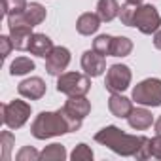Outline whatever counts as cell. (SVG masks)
<instances>
[{"label":"cell","mask_w":161,"mask_h":161,"mask_svg":"<svg viewBox=\"0 0 161 161\" xmlns=\"http://www.w3.org/2000/svg\"><path fill=\"white\" fill-rule=\"evenodd\" d=\"M95 140L106 148H110L112 152L119 153V155H135L140 146L148 140V136H136V135H127L123 133L119 127L116 125H108L104 129H101L95 135Z\"/></svg>","instance_id":"1"},{"label":"cell","mask_w":161,"mask_h":161,"mask_svg":"<svg viewBox=\"0 0 161 161\" xmlns=\"http://www.w3.org/2000/svg\"><path fill=\"white\" fill-rule=\"evenodd\" d=\"M31 133L38 140H46L51 136H59L64 133H70V127L63 116L61 110L57 112H40L36 119L31 125Z\"/></svg>","instance_id":"2"},{"label":"cell","mask_w":161,"mask_h":161,"mask_svg":"<svg viewBox=\"0 0 161 161\" xmlns=\"http://www.w3.org/2000/svg\"><path fill=\"white\" fill-rule=\"evenodd\" d=\"M68 127H70V133L78 131L82 127V121L84 118L91 112V103L86 99V95H78V97H68V101L64 103V106L61 108Z\"/></svg>","instance_id":"3"},{"label":"cell","mask_w":161,"mask_h":161,"mask_svg":"<svg viewBox=\"0 0 161 161\" xmlns=\"http://www.w3.org/2000/svg\"><path fill=\"white\" fill-rule=\"evenodd\" d=\"M91 89V80L87 74L80 72H63L57 80V91L66 97H78V95H87Z\"/></svg>","instance_id":"4"},{"label":"cell","mask_w":161,"mask_h":161,"mask_svg":"<svg viewBox=\"0 0 161 161\" xmlns=\"http://www.w3.org/2000/svg\"><path fill=\"white\" fill-rule=\"evenodd\" d=\"M133 101L142 106H161V80L159 78H148L133 89Z\"/></svg>","instance_id":"5"},{"label":"cell","mask_w":161,"mask_h":161,"mask_svg":"<svg viewBox=\"0 0 161 161\" xmlns=\"http://www.w3.org/2000/svg\"><path fill=\"white\" fill-rule=\"evenodd\" d=\"M31 118V104L25 101H12L2 104V121L8 129H21Z\"/></svg>","instance_id":"6"},{"label":"cell","mask_w":161,"mask_h":161,"mask_svg":"<svg viewBox=\"0 0 161 161\" xmlns=\"http://www.w3.org/2000/svg\"><path fill=\"white\" fill-rule=\"evenodd\" d=\"M133 27L138 29L142 34H152V32H157L159 27H161V15L159 12L155 10V6L152 4H138L136 12H135V17H133Z\"/></svg>","instance_id":"7"},{"label":"cell","mask_w":161,"mask_h":161,"mask_svg":"<svg viewBox=\"0 0 161 161\" xmlns=\"http://www.w3.org/2000/svg\"><path fill=\"white\" fill-rule=\"evenodd\" d=\"M131 68L127 64H112L106 72V80H104V87L110 93H121L129 87L131 84Z\"/></svg>","instance_id":"8"},{"label":"cell","mask_w":161,"mask_h":161,"mask_svg":"<svg viewBox=\"0 0 161 161\" xmlns=\"http://www.w3.org/2000/svg\"><path fill=\"white\" fill-rule=\"evenodd\" d=\"M46 15H47V12H46V8H44L42 4L31 2V4L25 8V12L8 15V27H12V25H29V27H36V25H40V23L46 19Z\"/></svg>","instance_id":"9"},{"label":"cell","mask_w":161,"mask_h":161,"mask_svg":"<svg viewBox=\"0 0 161 161\" xmlns=\"http://www.w3.org/2000/svg\"><path fill=\"white\" fill-rule=\"evenodd\" d=\"M68 64H70V51L63 46L53 47L46 57V70L49 76H61Z\"/></svg>","instance_id":"10"},{"label":"cell","mask_w":161,"mask_h":161,"mask_svg":"<svg viewBox=\"0 0 161 161\" xmlns=\"http://www.w3.org/2000/svg\"><path fill=\"white\" fill-rule=\"evenodd\" d=\"M82 68L89 78H97L106 70V61L104 55L97 53L95 49H89L82 55Z\"/></svg>","instance_id":"11"},{"label":"cell","mask_w":161,"mask_h":161,"mask_svg":"<svg viewBox=\"0 0 161 161\" xmlns=\"http://www.w3.org/2000/svg\"><path fill=\"white\" fill-rule=\"evenodd\" d=\"M17 91L21 97L31 99V101H38L46 95V82L42 78L34 76V78H27L17 86Z\"/></svg>","instance_id":"12"},{"label":"cell","mask_w":161,"mask_h":161,"mask_svg":"<svg viewBox=\"0 0 161 161\" xmlns=\"http://www.w3.org/2000/svg\"><path fill=\"white\" fill-rule=\"evenodd\" d=\"M10 38L14 42V47L19 51L29 49L32 40V27L29 25H12L10 27Z\"/></svg>","instance_id":"13"},{"label":"cell","mask_w":161,"mask_h":161,"mask_svg":"<svg viewBox=\"0 0 161 161\" xmlns=\"http://www.w3.org/2000/svg\"><path fill=\"white\" fill-rule=\"evenodd\" d=\"M108 110L116 118H127L133 110V103H131V99L123 97L121 93H112L108 99Z\"/></svg>","instance_id":"14"},{"label":"cell","mask_w":161,"mask_h":161,"mask_svg":"<svg viewBox=\"0 0 161 161\" xmlns=\"http://www.w3.org/2000/svg\"><path fill=\"white\" fill-rule=\"evenodd\" d=\"M99 27H101V17H99V14H91V12L82 14L78 17V21H76V31L82 36L95 34L99 31Z\"/></svg>","instance_id":"15"},{"label":"cell","mask_w":161,"mask_h":161,"mask_svg":"<svg viewBox=\"0 0 161 161\" xmlns=\"http://www.w3.org/2000/svg\"><path fill=\"white\" fill-rule=\"evenodd\" d=\"M127 121H129V125H131L133 129H136V131H144V129L152 127V123H153V116H152V112H148L146 108H133L131 114L127 116Z\"/></svg>","instance_id":"16"},{"label":"cell","mask_w":161,"mask_h":161,"mask_svg":"<svg viewBox=\"0 0 161 161\" xmlns=\"http://www.w3.org/2000/svg\"><path fill=\"white\" fill-rule=\"evenodd\" d=\"M53 47H55V46H53V42H51L49 36H46V34H42V32H36V34H32L29 51H31L32 55H36V57H47Z\"/></svg>","instance_id":"17"},{"label":"cell","mask_w":161,"mask_h":161,"mask_svg":"<svg viewBox=\"0 0 161 161\" xmlns=\"http://www.w3.org/2000/svg\"><path fill=\"white\" fill-rule=\"evenodd\" d=\"M97 14L101 17V21L110 23L119 15V4L118 0H99L97 2Z\"/></svg>","instance_id":"18"},{"label":"cell","mask_w":161,"mask_h":161,"mask_svg":"<svg viewBox=\"0 0 161 161\" xmlns=\"http://www.w3.org/2000/svg\"><path fill=\"white\" fill-rule=\"evenodd\" d=\"M66 157V150L63 144H49L40 152L42 161H63Z\"/></svg>","instance_id":"19"},{"label":"cell","mask_w":161,"mask_h":161,"mask_svg":"<svg viewBox=\"0 0 161 161\" xmlns=\"http://www.w3.org/2000/svg\"><path fill=\"white\" fill-rule=\"evenodd\" d=\"M133 51V42L127 36H116L112 42V55L114 57H127Z\"/></svg>","instance_id":"20"},{"label":"cell","mask_w":161,"mask_h":161,"mask_svg":"<svg viewBox=\"0 0 161 161\" xmlns=\"http://www.w3.org/2000/svg\"><path fill=\"white\" fill-rule=\"evenodd\" d=\"M31 70H34V63L29 57H17L10 64V74L12 76H23V74H29Z\"/></svg>","instance_id":"21"},{"label":"cell","mask_w":161,"mask_h":161,"mask_svg":"<svg viewBox=\"0 0 161 161\" xmlns=\"http://www.w3.org/2000/svg\"><path fill=\"white\" fill-rule=\"evenodd\" d=\"M112 42H114V36H108V34H101L93 40V49L101 55H112Z\"/></svg>","instance_id":"22"},{"label":"cell","mask_w":161,"mask_h":161,"mask_svg":"<svg viewBox=\"0 0 161 161\" xmlns=\"http://www.w3.org/2000/svg\"><path fill=\"white\" fill-rule=\"evenodd\" d=\"M27 0H2V8H4V15H14V14H21L27 8Z\"/></svg>","instance_id":"23"},{"label":"cell","mask_w":161,"mask_h":161,"mask_svg":"<svg viewBox=\"0 0 161 161\" xmlns=\"http://www.w3.org/2000/svg\"><path fill=\"white\" fill-rule=\"evenodd\" d=\"M15 144V138L10 131H4L2 135H0V146H2V159L8 161L10 155H12V148Z\"/></svg>","instance_id":"24"},{"label":"cell","mask_w":161,"mask_h":161,"mask_svg":"<svg viewBox=\"0 0 161 161\" xmlns=\"http://www.w3.org/2000/svg\"><path fill=\"white\" fill-rule=\"evenodd\" d=\"M136 8H138V4H133V2H125V4L119 8V19H121L123 25L133 27V17H135Z\"/></svg>","instance_id":"25"},{"label":"cell","mask_w":161,"mask_h":161,"mask_svg":"<svg viewBox=\"0 0 161 161\" xmlns=\"http://www.w3.org/2000/svg\"><path fill=\"white\" fill-rule=\"evenodd\" d=\"M70 157L74 159V161H89V159H93V150L87 146V144H78L76 148H74V152L70 153Z\"/></svg>","instance_id":"26"},{"label":"cell","mask_w":161,"mask_h":161,"mask_svg":"<svg viewBox=\"0 0 161 161\" xmlns=\"http://www.w3.org/2000/svg\"><path fill=\"white\" fill-rule=\"evenodd\" d=\"M15 159L17 161H36V159H40V152H36L32 146H23L19 150V153L15 155Z\"/></svg>","instance_id":"27"},{"label":"cell","mask_w":161,"mask_h":161,"mask_svg":"<svg viewBox=\"0 0 161 161\" xmlns=\"http://www.w3.org/2000/svg\"><path fill=\"white\" fill-rule=\"evenodd\" d=\"M12 47H14V42L10 36H0V55H2V59H6L10 55Z\"/></svg>","instance_id":"28"},{"label":"cell","mask_w":161,"mask_h":161,"mask_svg":"<svg viewBox=\"0 0 161 161\" xmlns=\"http://www.w3.org/2000/svg\"><path fill=\"white\" fill-rule=\"evenodd\" d=\"M150 148H152V157L161 159V135H155L150 138Z\"/></svg>","instance_id":"29"},{"label":"cell","mask_w":161,"mask_h":161,"mask_svg":"<svg viewBox=\"0 0 161 161\" xmlns=\"http://www.w3.org/2000/svg\"><path fill=\"white\" fill-rule=\"evenodd\" d=\"M153 46H155L157 49H161V31L155 32V36H153Z\"/></svg>","instance_id":"30"},{"label":"cell","mask_w":161,"mask_h":161,"mask_svg":"<svg viewBox=\"0 0 161 161\" xmlns=\"http://www.w3.org/2000/svg\"><path fill=\"white\" fill-rule=\"evenodd\" d=\"M155 133L157 135H161V116L157 118V121H155Z\"/></svg>","instance_id":"31"},{"label":"cell","mask_w":161,"mask_h":161,"mask_svg":"<svg viewBox=\"0 0 161 161\" xmlns=\"http://www.w3.org/2000/svg\"><path fill=\"white\" fill-rule=\"evenodd\" d=\"M125 2H133V4H142L144 0H125Z\"/></svg>","instance_id":"32"}]
</instances>
